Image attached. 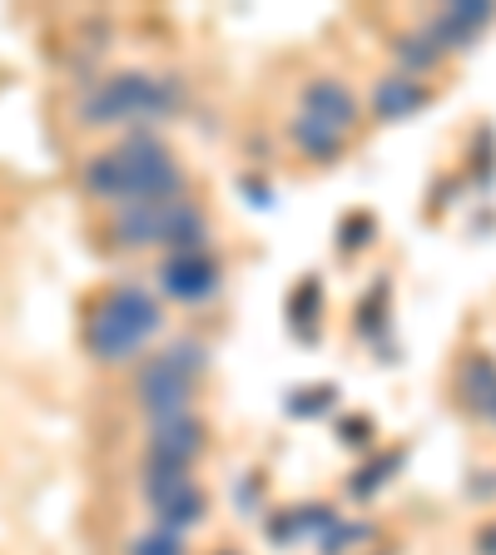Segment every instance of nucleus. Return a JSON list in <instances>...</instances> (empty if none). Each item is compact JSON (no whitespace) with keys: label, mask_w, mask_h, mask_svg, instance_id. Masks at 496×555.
Wrapping results in <instances>:
<instances>
[{"label":"nucleus","mask_w":496,"mask_h":555,"mask_svg":"<svg viewBox=\"0 0 496 555\" xmlns=\"http://www.w3.org/2000/svg\"><path fill=\"white\" fill-rule=\"evenodd\" d=\"M85 194L100 204H174L185 198V169L174 164L169 144L154 129H129L125 144L94 154L85 164Z\"/></svg>","instance_id":"nucleus-1"},{"label":"nucleus","mask_w":496,"mask_h":555,"mask_svg":"<svg viewBox=\"0 0 496 555\" xmlns=\"http://www.w3.org/2000/svg\"><path fill=\"white\" fill-rule=\"evenodd\" d=\"M179 85L174 80H160V75H139V69H125V75H110V80L90 85L75 104L85 129H115V125H129V129H150L154 119L174 115L179 109Z\"/></svg>","instance_id":"nucleus-2"},{"label":"nucleus","mask_w":496,"mask_h":555,"mask_svg":"<svg viewBox=\"0 0 496 555\" xmlns=\"http://www.w3.org/2000/svg\"><path fill=\"white\" fill-rule=\"evenodd\" d=\"M164 327V308L150 288L139 283H115L94 302L90 323H85V347L100 362H129L135 352H144L150 337H160Z\"/></svg>","instance_id":"nucleus-3"},{"label":"nucleus","mask_w":496,"mask_h":555,"mask_svg":"<svg viewBox=\"0 0 496 555\" xmlns=\"http://www.w3.org/2000/svg\"><path fill=\"white\" fill-rule=\"evenodd\" d=\"M204 362H208V347L199 337H179L160 352V358H144L135 377V402L139 412L154 422H169V416H189L194 412V387L204 377Z\"/></svg>","instance_id":"nucleus-4"},{"label":"nucleus","mask_w":496,"mask_h":555,"mask_svg":"<svg viewBox=\"0 0 496 555\" xmlns=\"http://www.w3.org/2000/svg\"><path fill=\"white\" fill-rule=\"evenodd\" d=\"M139 496L154 511V526H164L174 535L204 526L208 516V496L194 481V472H139Z\"/></svg>","instance_id":"nucleus-5"},{"label":"nucleus","mask_w":496,"mask_h":555,"mask_svg":"<svg viewBox=\"0 0 496 555\" xmlns=\"http://www.w3.org/2000/svg\"><path fill=\"white\" fill-rule=\"evenodd\" d=\"M208 427L194 412L189 416H169V422H154L150 441H144V462L139 472H194V462L204 456Z\"/></svg>","instance_id":"nucleus-6"},{"label":"nucleus","mask_w":496,"mask_h":555,"mask_svg":"<svg viewBox=\"0 0 496 555\" xmlns=\"http://www.w3.org/2000/svg\"><path fill=\"white\" fill-rule=\"evenodd\" d=\"M160 288L164 298L185 302V308H199L214 293L224 288V263L208 248H194V254H169L160 268Z\"/></svg>","instance_id":"nucleus-7"},{"label":"nucleus","mask_w":496,"mask_h":555,"mask_svg":"<svg viewBox=\"0 0 496 555\" xmlns=\"http://www.w3.org/2000/svg\"><path fill=\"white\" fill-rule=\"evenodd\" d=\"M298 104H303L298 115L318 119V125L338 129V134H347V129H358V119H363V104H358V94L347 90L343 80H333V75H318V80H308V85H303Z\"/></svg>","instance_id":"nucleus-8"},{"label":"nucleus","mask_w":496,"mask_h":555,"mask_svg":"<svg viewBox=\"0 0 496 555\" xmlns=\"http://www.w3.org/2000/svg\"><path fill=\"white\" fill-rule=\"evenodd\" d=\"M492 21H496L492 0H462V5H442V11L432 15L422 30H428L432 40L442 46V55H452V50H467V40H476V35H482Z\"/></svg>","instance_id":"nucleus-9"},{"label":"nucleus","mask_w":496,"mask_h":555,"mask_svg":"<svg viewBox=\"0 0 496 555\" xmlns=\"http://www.w3.org/2000/svg\"><path fill=\"white\" fill-rule=\"evenodd\" d=\"M422 104H428V85L412 80V75H387V80L372 85V115L387 119V125L417 115Z\"/></svg>","instance_id":"nucleus-10"},{"label":"nucleus","mask_w":496,"mask_h":555,"mask_svg":"<svg viewBox=\"0 0 496 555\" xmlns=\"http://www.w3.org/2000/svg\"><path fill=\"white\" fill-rule=\"evenodd\" d=\"M457 392H462V406L482 422H496V362L492 358H467L462 372H457Z\"/></svg>","instance_id":"nucleus-11"},{"label":"nucleus","mask_w":496,"mask_h":555,"mask_svg":"<svg viewBox=\"0 0 496 555\" xmlns=\"http://www.w3.org/2000/svg\"><path fill=\"white\" fill-rule=\"evenodd\" d=\"M289 144L303 154V159L328 164V159H338V154L347 150V134H338V129L318 125V119H308V115H293L289 119Z\"/></svg>","instance_id":"nucleus-12"},{"label":"nucleus","mask_w":496,"mask_h":555,"mask_svg":"<svg viewBox=\"0 0 496 555\" xmlns=\"http://www.w3.org/2000/svg\"><path fill=\"white\" fill-rule=\"evenodd\" d=\"M393 60H397V75H412V80H428L432 69L442 65V46L432 40L428 30H403L393 35Z\"/></svg>","instance_id":"nucleus-13"},{"label":"nucleus","mask_w":496,"mask_h":555,"mask_svg":"<svg viewBox=\"0 0 496 555\" xmlns=\"http://www.w3.org/2000/svg\"><path fill=\"white\" fill-rule=\"evenodd\" d=\"M125 555H189V545H185V535L164 531V526H150V531L129 535Z\"/></svg>","instance_id":"nucleus-14"},{"label":"nucleus","mask_w":496,"mask_h":555,"mask_svg":"<svg viewBox=\"0 0 496 555\" xmlns=\"http://www.w3.org/2000/svg\"><path fill=\"white\" fill-rule=\"evenodd\" d=\"M318 302H323V288H318V278H303L298 293H293V323L303 318V327L318 323Z\"/></svg>","instance_id":"nucleus-15"},{"label":"nucleus","mask_w":496,"mask_h":555,"mask_svg":"<svg viewBox=\"0 0 496 555\" xmlns=\"http://www.w3.org/2000/svg\"><path fill=\"white\" fill-rule=\"evenodd\" d=\"M333 397H338L333 387H313V392H293L289 412H293V416H298V412H303V416H313V412H323V406L333 402Z\"/></svg>","instance_id":"nucleus-16"},{"label":"nucleus","mask_w":496,"mask_h":555,"mask_svg":"<svg viewBox=\"0 0 496 555\" xmlns=\"http://www.w3.org/2000/svg\"><path fill=\"white\" fill-rule=\"evenodd\" d=\"M476 555H496V520H482V531H476Z\"/></svg>","instance_id":"nucleus-17"}]
</instances>
